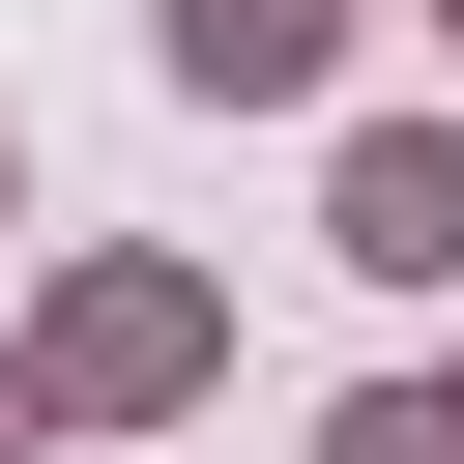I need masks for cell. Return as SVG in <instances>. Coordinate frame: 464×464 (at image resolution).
<instances>
[{"mask_svg":"<svg viewBox=\"0 0 464 464\" xmlns=\"http://www.w3.org/2000/svg\"><path fill=\"white\" fill-rule=\"evenodd\" d=\"M348 29H377V0H145V58H174L203 116H290V87H348Z\"/></svg>","mask_w":464,"mask_h":464,"instance_id":"obj_3","label":"cell"},{"mask_svg":"<svg viewBox=\"0 0 464 464\" xmlns=\"http://www.w3.org/2000/svg\"><path fill=\"white\" fill-rule=\"evenodd\" d=\"M435 406H464V377H435Z\"/></svg>","mask_w":464,"mask_h":464,"instance_id":"obj_8","label":"cell"},{"mask_svg":"<svg viewBox=\"0 0 464 464\" xmlns=\"http://www.w3.org/2000/svg\"><path fill=\"white\" fill-rule=\"evenodd\" d=\"M319 261H348V290H464V116H377V145L319 174Z\"/></svg>","mask_w":464,"mask_h":464,"instance_id":"obj_2","label":"cell"},{"mask_svg":"<svg viewBox=\"0 0 464 464\" xmlns=\"http://www.w3.org/2000/svg\"><path fill=\"white\" fill-rule=\"evenodd\" d=\"M435 58H464V0H435Z\"/></svg>","mask_w":464,"mask_h":464,"instance_id":"obj_7","label":"cell"},{"mask_svg":"<svg viewBox=\"0 0 464 464\" xmlns=\"http://www.w3.org/2000/svg\"><path fill=\"white\" fill-rule=\"evenodd\" d=\"M319 464H464V406H435V377H377V406H348Z\"/></svg>","mask_w":464,"mask_h":464,"instance_id":"obj_4","label":"cell"},{"mask_svg":"<svg viewBox=\"0 0 464 464\" xmlns=\"http://www.w3.org/2000/svg\"><path fill=\"white\" fill-rule=\"evenodd\" d=\"M0 464H58V406H29V377H0Z\"/></svg>","mask_w":464,"mask_h":464,"instance_id":"obj_5","label":"cell"},{"mask_svg":"<svg viewBox=\"0 0 464 464\" xmlns=\"http://www.w3.org/2000/svg\"><path fill=\"white\" fill-rule=\"evenodd\" d=\"M0 232H29V145H0Z\"/></svg>","mask_w":464,"mask_h":464,"instance_id":"obj_6","label":"cell"},{"mask_svg":"<svg viewBox=\"0 0 464 464\" xmlns=\"http://www.w3.org/2000/svg\"><path fill=\"white\" fill-rule=\"evenodd\" d=\"M0 377H29V406H58V435H174V406H203V377H232V290H203V261H58V290H29V348H0Z\"/></svg>","mask_w":464,"mask_h":464,"instance_id":"obj_1","label":"cell"}]
</instances>
